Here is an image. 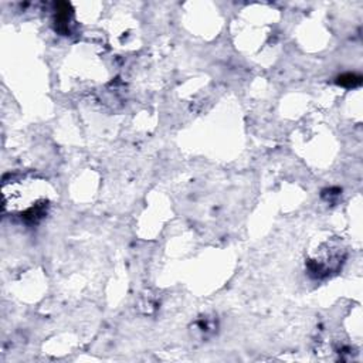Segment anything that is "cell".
<instances>
[{
  "mask_svg": "<svg viewBox=\"0 0 363 363\" xmlns=\"http://www.w3.org/2000/svg\"><path fill=\"white\" fill-rule=\"evenodd\" d=\"M3 207L14 217L26 221L41 220L48 207V196L41 182L35 179H20L3 186Z\"/></svg>",
  "mask_w": 363,
  "mask_h": 363,
  "instance_id": "1",
  "label": "cell"
}]
</instances>
